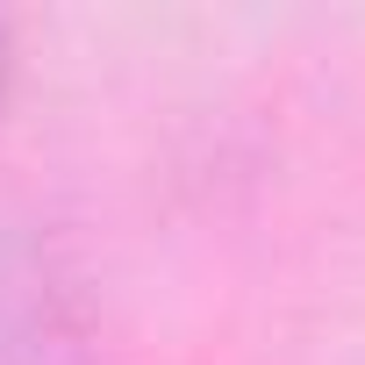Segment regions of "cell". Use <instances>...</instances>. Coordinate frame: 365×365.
Returning a JSON list of instances; mask_svg holds the SVG:
<instances>
[{
    "mask_svg": "<svg viewBox=\"0 0 365 365\" xmlns=\"http://www.w3.org/2000/svg\"><path fill=\"white\" fill-rule=\"evenodd\" d=\"M0 93H8V36H0Z\"/></svg>",
    "mask_w": 365,
    "mask_h": 365,
    "instance_id": "1",
    "label": "cell"
}]
</instances>
